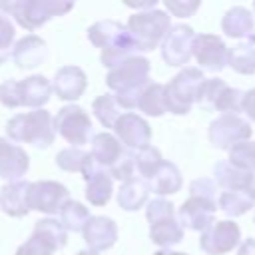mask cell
<instances>
[{
    "instance_id": "cell-1",
    "label": "cell",
    "mask_w": 255,
    "mask_h": 255,
    "mask_svg": "<svg viewBox=\"0 0 255 255\" xmlns=\"http://www.w3.org/2000/svg\"><path fill=\"white\" fill-rule=\"evenodd\" d=\"M106 84L116 96L122 110H135L139 106L141 94L151 84L149 82V60L143 56H133L122 66L114 68L106 76Z\"/></svg>"
},
{
    "instance_id": "cell-2",
    "label": "cell",
    "mask_w": 255,
    "mask_h": 255,
    "mask_svg": "<svg viewBox=\"0 0 255 255\" xmlns=\"http://www.w3.org/2000/svg\"><path fill=\"white\" fill-rule=\"evenodd\" d=\"M6 135L12 141H26L40 149L50 147L56 135L54 118L46 110H32L28 114H16L6 124Z\"/></svg>"
},
{
    "instance_id": "cell-3",
    "label": "cell",
    "mask_w": 255,
    "mask_h": 255,
    "mask_svg": "<svg viewBox=\"0 0 255 255\" xmlns=\"http://www.w3.org/2000/svg\"><path fill=\"white\" fill-rule=\"evenodd\" d=\"M128 30L139 52H151L159 46V42L163 44L167 32L171 30V20L167 12L157 8L135 12L128 20Z\"/></svg>"
},
{
    "instance_id": "cell-4",
    "label": "cell",
    "mask_w": 255,
    "mask_h": 255,
    "mask_svg": "<svg viewBox=\"0 0 255 255\" xmlns=\"http://www.w3.org/2000/svg\"><path fill=\"white\" fill-rule=\"evenodd\" d=\"M207 78L199 68H183L165 86V106L167 112L175 116H185L193 104H197L199 90Z\"/></svg>"
},
{
    "instance_id": "cell-5",
    "label": "cell",
    "mask_w": 255,
    "mask_h": 255,
    "mask_svg": "<svg viewBox=\"0 0 255 255\" xmlns=\"http://www.w3.org/2000/svg\"><path fill=\"white\" fill-rule=\"evenodd\" d=\"M74 6L64 2H34V0H12V2H0V14L6 12L8 16H14L16 22L26 30H36L42 24H46L54 16H62L70 12Z\"/></svg>"
},
{
    "instance_id": "cell-6",
    "label": "cell",
    "mask_w": 255,
    "mask_h": 255,
    "mask_svg": "<svg viewBox=\"0 0 255 255\" xmlns=\"http://www.w3.org/2000/svg\"><path fill=\"white\" fill-rule=\"evenodd\" d=\"M253 129L245 118L239 114H221L209 124L207 135L213 147L217 149H231L241 141H249Z\"/></svg>"
},
{
    "instance_id": "cell-7",
    "label": "cell",
    "mask_w": 255,
    "mask_h": 255,
    "mask_svg": "<svg viewBox=\"0 0 255 255\" xmlns=\"http://www.w3.org/2000/svg\"><path fill=\"white\" fill-rule=\"evenodd\" d=\"M243 98L245 92L227 86L219 78H207L199 90L197 104L205 108H213L221 114H237L243 112Z\"/></svg>"
},
{
    "instance_id": "cell-8",
    "label": "cell",
    "mask_w": 255,
    "mask_h": 255,
    "mask_svg": "<svg viewBox=\"0 0 255 255\" xmlns=\"http://www.w3.org/2000/svg\"><path fill=\"white\" fill-rule=\"evenodd\" d=\"M56 131L72 143V147H82L92 137V120L80 106H66L54 118Z\"/></svg>"
},
{
    "instance_id": "cell-9",
    "label": "cell",
    "mask_w": 255,
    "mask_h": 255,
    "mask_svg": "<svg viewBox=\"0 0 255 255\" xmlns=\"http://www.w3.org/2000/svg\"><path fill=\"white\" fill-rule=\"evenodd\" d=\"M195 32L191 26L175 24L167 32L163 44H161V58L167 66H183L193 56V44H195Z\"/></svg>"
},
{
    "instance_id": "cell-10",
    "label": "cell",
    "mask_w": 255,
    "mask_h": 255,
    "mask_svg": "<svg viewBox=\"0 0 255 255\" xmlns=\"http://www.w3.org/2000/svg\"><path fill=\"white\" fill-rule=\"evenodd\" d=\"M241 241V229L235 221L223 219L215 221L209 229H205L199 237V247L207 255H225L235 249Z\"/></svg>"
},
{
    "instance_id": "cell-11",
    "label": "cell",
    "mask_w": 255,
    "mask_h": 255,
    "mask_svg": "<svg viewBox=\"0 0 255 255\" xmlns=\"http://www.w3.org/2000/svg\"><path fill=\"white\" fill-rule=\"evenodd\" d=\"M70 201V191L58 181H36L28 193L30 209H36L46 215L60 213L62 207Z\"/></svg>"
},
{
    "instance_id": "cell-12",
    "label": "cell",
    "mask_w": 255,
    "mask_h": 255,
    "mask_svg": "<svg viewBox=\"0 0 255 255\" xmlns=\"http://www.w3.org/2000/svg\"><path fill=\"white\" fill-rule=\"evenodd\" d=\"M114 133L116 137L124 143L126 149L129 151H139L143 147L149 145V139H151V128L149 124L133 114V112H126L114 126Z\"/></svg>"
},
{
    "instance_id": "cell-13",
    "label": "cell",
    "mask_w": 255,
    "mask_h": 255,
    "mask_svg": "<svg viewBox=\"0 0 255 255\" xmlns=\"http://www.w3.org/2000/svg\"><path fill=\"white\" fill-rule=\"evenodd\" d=\"M229 48L223 38L215 34H197L193 44V58L207 72H221L227 66Z\"/></svg>"
},
{
    "instance_id": "cell-14",
    "label": "cell",
    "mask_w": 255,
    "mask_h": 255,
    "mask_svg": "<svg viewBox=\"0 0 255 255\" xmlns=\"http://www.w3.org/2000/svg\"><path fill=\"white\" fill-rule=\"evenodd\" d=\"M215 201L201 199V197H189L183 201V205L177 211V221L181 227L191 231H205L215 223Z\"/></svg>"
},
{
    "instance_id": "cell-15",
    "label": "cell",
    "mask_w": 255,
    "mask_h": 255,
    "mask_svg": "<svg viewBox=\"0 0 255 255\" xmlns=\"http://www.w3.org/2000/svg\"><path fill=\"white\" fill-rule=\"evenodd\" d=\"M88 40L102 52L118 48V46L135 44L128 26H124L122 22H116V20H102V22L92 24L88 30Z\"/></svg>"
},
{
    "instance_id": "cell-16",
    "label": "cell",
    "mask_w": 255,
    "mask_h": 255,
    "mask_svg": "<svg viewBox=\"0 0 255 255\" xmlns=\"http://www.w3.org/2000/svg\"><path fill=\"white\" fill-rule=\"evenodd\" d=\"M48 56V46L40 36H24L14 44L12 60L20 70H32L44 64Z\"/></svg>"
},
{
    "instance_id": "cell-17",
    "label": "cell",
    "mask_w": 255,
    "mask_h": 255,
    "mask_svg": "<svg viewBox=\"0 0 255 255\" xmlns=\"http://www.w3.org/2000/svg\"><path fill=\"white\" fill-rule=\"evenodd\" d=\"M221 30L229 38L255 44V18L245 6L229 8L221 20Z\"/></svg>"
},
{
    "instance_id": "cell-18",
    "label": "cell",
    "mask_w": 255,
    "mask_h": 255,
    "mask_svg": "<svg viewBox=\"0 0 255 255\" xmlns=\"http://www.w3.org/2000/svg\"><path fill=\"white\" fill-rule=\"evenodd\" d=\"M30 159L28 153L20 147L10 143L8 139L0 137V177L12 181H20V177L28 171Z\"/></svg>"
},
{
    "instance_id": "cell-19",
    "label": "cell",
    "mask_w": 255,
    "mask_h": 255,
    "mask_svg": "<svg viewBox=\"0 0 255 255\" xmlns=\"http://www.w3.org/2000/svg\"><path fill=\"white\" fill-rule=\"evenodd\" d=\"M52 86H54V92L60 100L74 102L86 92L88 78H86L84 70H80L78 66H64L56 72Z\"/></svg>"
},
{
    "instance_id": "cell-20",
    "label": "cell",
    "mask_w": 255,
    "mask_h": 255,
    "mask_svg": "<svg viewBox=\"0 0 255 255\" xmlns=\"http://www.w3.org/2000/svg\"><path fill=\"white\" fill-rule=\"evenodd\" d=\"M82 235H84V241L88 243V247L92 251L100 253V251L110 249L116 243V239H118V225L110 217L98 215V217H92L88 221V225L84 227Z\"/></svg>"
},
{
    "instance_id": "cell-21",
    "label": "cell",
    "mask_w": 255,
    "mask_h": 255,
    "mask_svg": "<svg viewBox=\"0 0 255 255\" xmlns=\"http://www.w3.org/2000/svg\"><path fill=\"white\" fill-rule=\"evenodd\" d=\"M30 187H32V183H28L24 179L6 183L0 189V207H2V211L10 217H24L30 211V205H28Z\"/></svg>"
},
{
    "instance_id": "cell-22",
    "label": "cell",
    "mask_w": 255,
    "mask_h": 255,
    "mask_svg": "<svg viewBox=\"0 0 255 255\" xmlns=\"http://www.w3.org/2000/svg\"><path fill=\"white\" fill-rule=\"evenodd\" d=\"M213 177L219 187L225 191H247L253 179V173L237 169L235 165L229 163V159H221L213 165Z\"/></svg>"
},
{
    "instance_id": "cell-23",
    "label": "cell",
    "mask_w": 255,
    "mask_h": 255,
    "mask_svg": "<svg viewBox=\"0 0 255 255\" xmlns=\"http://www.w3.org/2000/svg\"><path fill=\"white\" fill-rule=\"evenodd\" d=\"M124 151H126V147H124V143L116 137V135H112V133H108V131H104V133H96L94 137H92V157L96 159V161H100L104 167H112L122 155H124Z\"/></svg>"
},
{
    "instance_id": "cell-24",
    "label": "cell",
    "mask_w": 255,
    "mask_h": 255,
    "mask_svg": "<svg viewBox=\"0 0 255 255\" xmlns=\"http://www.w3.org/2000/svg\"><path fill=\"white\" fill-rule=\"evenodd\" d=\"M20 84H22V102L26 108L42 110V106L52 98L54 86L48 82V78H44L40 74L28 76Z\"/></svg>"
},
{
    "instance_id": "cell-25",
    "label": "cell",
    "mask_w": 255,
    "mask_h": 255,
    "mask_svg": "<svg viewBox=\"0 0 255 255\" xmlns=\"http://www.w3.org/2000/svg\"><path fill=\"white\" fill-rule=\"evenodd\" d=\"M149 183V189L157 195V197H163V195H173L181 189V171L177 169L175 163L171 161H163L161 167L155 171V175L147 181Z\"/></svg>"
},
{
    "instance_id": "cell-26",
    "label": "cell",
    "mask_w": 255,
    "mask_h": 255,
    "mask_svg": "<svg viewBox=\"0 0 255 255\" xmlns=\"http://www.w3.org/2000/svg\"><path fill=\"white\" fill-rule=\"evenodd\" d=\"M149 191H151L149 183L145 179H141V177H135L131 181L122 183V187L118 191V203L126 211H137L147 201Z\"/></svg>"
},
{
    "instance_id": "cell-27",
    "label": "cell",
    "mask_w": 255,
    "mask_h": 255,
    "mask_svg": "<svg viewBox=\"0 0 255 255\" xmlns=\"http://www.w3.org/2000/svg\"><path fill=\"white\" fill-rule=\"evenodd\" d=\"M227 66H231L237 74H243V76L255 74V44L239 42L237 46L229 48Z\"/></svg>"
},
{
    "instance_id": "cell-28",
    "label": "cell",
    "mask_w": 255,
    "mask_h": 255,
    "mask_svg": "<svg viewBox=\"0 0 255 255\" xmlns=\"http://www.w3.org/2000/svg\"><path fill=\"white\" fill-rule=\"evenodd\" d=\"M217 207L229 217H239L255 207V199L247 191H223L217 199Z\"/></svg>"
},
{
    "instance_id": "cell-29",
    "label": "cell",
    "mask_w": 255,
    "mask_h": 255,
    "mask_svg": "<svg viewBox=\"0 0 255 255\" xmlns=\"http://www.w3.org/2000/svg\"><path fill=\"white\" fill-rule=\"evenodd\" d=\"M149 237L155 245L167 249L179 241H183V227L181 223L173 217V219H167V221H161V223H155V225H149Z\"/></svg>"
},
{
    "instance_id": "cell-30",
    "label": "cell",
    "mask_w": 255,
    "mask_h": 255,
    "mask_svg": "<svg viewBox=\"0 0 255 255\" xmlns=\"http://www.w3.org/2000/svg\"><path fill=\"white\" fill-rule=\"evenodd\" d=\"M137 110H141L145 116H151V118L163 116L167 112V106H165V86H161L157 82H151L145 88V92L141 94Z\"/></svg>"
},
{
    "instance_id": "cell-31",
    "label": "cell",
    "mask_w": 255,
    "mask_h": 255,
    "mask_svg": "<svg viewBox=\"0 0 255 255\" xmlns=\"http://www.w3.org/2000/svg\"><path fill=\"white\" fill-rule=\"evenodd\" d=\"M92 110L96 114V118L100 120V124L104 128H112L116 126V122L124 116L122 114V106L118 104L114 94H102L92 102Z\"/></svg>"
},
{
    "instance_id": "cell-32",
    "label": "cell",
    "mask_w": 255,
    "mask_h": 255,
    "mask_svg": "<svg viewBox=\"0 0 255 255\" xmlns=\"http://www.w3.org/2000/svg\"><path fill=\"white\" fill-rule=\"evenodd\" d=\"M34 235H38V237H42L44 241H48L56 251L62 249V247L68 243L66 227H64L58 219H54V217H44V219L36 221Z\"/></svg>"
},
{
    "instance_id": "cell-33",
    "label": "cell",
    "mask_w": 255,
    "mask_h": 255,
    "mask_svg": "<svg viewBox=\"0 0 255 255\" xmlns=\"http://www.w3.org/2000/svg\"><path fill=\"white\" fill-rule=\"evenodd\" d=\"M90 219L92 217H90L88 207L74 199H70L60 211V223L66 227V231H84Z\"/></svg>"
},
{
    "instance_id": "cell-34",
    "label": "cell",
    "mask_w": 255,
    "mask_h": 255,
    "mask_svg": "<svg viewBox=\"0 0 255 255\" xmlns=\"http://www.w3.org/2000/svg\"><path fill=\"white\" fill-rule=\"evenodd\" d=\"M112 193H114V179L110 173H102L86 183V199L96 207L106 205L112 199Z\"/></svg>"
},
{
    "instance_id": "cell-35",
    "label": "cell",
    "mask_w": 255,
    "mask_h": 255,
    "mask_svg": "<svg viewBox=\"0 0 255 255\" xmlns=\"http://www.w3.org/2000/svg\"><path fill=\"white\" fill-rule=\"evenodd\" d=\"M163 161H165V159L161 157L159 149H157V147H153V145H147V147H143V149L135 151L137 173H139V177H141V179H145V181H149V179L155 175V171L161 167V163H163Z\"/></svg>"
},
{
    "instance_id": "cell-36",
    "label": "cell",
    "mask_w": 255,
    "mask_h": 255,
    "mask_svg": "<svg viewBox=\"0 0 255 255\" xmlns=\"http://www.w3.org/2000/svg\"><path fill=\"white\" fill-rule=\"evenodd\" d=\"M90 157H92V153H88L84 147H66L56 155V163L64 171H80L82 173Z\"/></svg>"
},
{
    "instance_id": "cell-37",
    "label": "cell",
    "mask_w": 255,
    "mask_h": 255,
    "mask_svg": "<svg viewBox=\"0 0 255 255\" xmlns=\"http://www.w3.org/2000/svg\"><path fill=\"white\" fill-rule=\"evenodd\" d=\"M229 163L237 169L255 173V141H241L229 149Z\"/></svg>"
},
{
    "instance_id": "cell-38",
    "label": "cell",
    "mask_w": 255,
    "mask_h": 255,
    "mask_svg": "<svg viewBox=\"0 0 255 255\" xmlns=\"http://www.w3.org/2000/svg\"><path fill=\"white\" fill-rule=\"evenodd\" d=\"M110 175H112V179H120L122 183L139 177V173H137V163H135V151L126 149L124 155L110 167Z\"/></svg>"
},
{
    "instance_id": "cell-39",
    "label": "cell",
    "mask_w": 255,
    "mask_h": 255,
    "mask_svg": "<svg viewBox=\"0 0 255 255\" xmlns=\"http://www.w3.org/2000/svg\"><path fill=\"white\" fill-rule=\"evenodd\" d=\"M145 217L149 221V225H155V223H161V221H167V219H173L175 217V205L163 197H155L147 203L145 207Z\"/></svg>"
},
{
    "instance_id": "cell-40",
    "label": "cell",
    "mask_w": 255,
    "mask_h": 255,
    "mask_svg": "<svg viewBox=\"0 0 255 255\" xmlns=\"http://www.w3.org/2000/svg\"><path fill=\"white\" fill-rule=\"evenodd\" d=\"M14 24L10 22V18L6 14H0V66L8 62V58H12V50H14Z\"/></svg>"
},
{
    "instance_id": "cell-41",
    "label": "cell",
    "mask_w": 255,
    "mask_h": 255,
    "mask_svg": "<svg viewBox=\"0 0 255 255\" xmlns=\"http://www.w3.org/2000/svg\"><path fill=\"white\" fill-rule=\"evenodd\" d=\"M0 102L6 108H20L24 106L22 102V84L16 80H6L0 86Z\"/></svg>"
},
{
    "instance_id": "cell-42",
    "label": "cell",
    "mask_w": 255,
    "mask_h": 255,
    "mask_svg": "<svg viewBox=\"0 0 255 255\" xmlns=\"http://www.w3.org/2000/svg\"><path fill=\"white\" fill-rule=\"evenodd\" d=\"M54 253H56V249L48 241H44L42 237H38L34 233L30 235L28 241H24L16 249V255H54Z\"/></svg>"
},
{
    "instance_id": "cell-43",
    "label": "cell",
    "mask_w": 255,
    "mask_h": 255,
    "mask_svg": "<svg viewBox=\"0 0 255 255\" xmlns=\"http://www.w3.org/2000/svg\"><path fill=\"white\" fill-rule=\"evenodd\" d=\"M189 197H201L215 201V181L209 177H199L189 183Z\"/></svg>"
},
{
    "instance_id": "cell-44",
    "label": "cell",
    "mask_w": 255,
    "mask_h": 255,
    "mask_svg": "<svg viewBox=\"0 0 255 255\" xmlns=\"http://www.w3.org/2000/svg\"><path fill=\"white\" fill-rule=\"evenodd\" d=\"M163 6L167 8V12H171L173 16H179V18H187L191 16L197 8H199V2H185V0H165Z\"/></svg>"
},
{
    "instance_id": "cell-45",
    "label": "cell",
    "mask_w": 255,
    "mask_h": 255,
    "mask_svg": "<svg viewBox=\"0 0 255 255\" xmlns=\"http://www.w3.org/2000/svg\"><path fill=\"white\" fill-rule=\"evenodd\" d=\"M243 112L247 114V118L251 122H255V88L245 92V98H243Z\"/></svg>"
},
{
    "instance_id": "cell-46",
    "label": "cell",
    "mask_w": 255,
    "mask_h": 255,
    "mask_svg": "<svg viewBox=\"0 0 255 255\" xmlns=\"http://www.w3.org/2000/svg\"><path fill=\"white\" fill-rule=\"evenodd\" d=\"M237 255H255V237H247V239L239 245Z\"/></svg>"
},
{
    "instance_id": "cell-47",
    "label": "cell",
    "mask_w": 255,
    "mask_h": 255,
    "mask_svg": "<svg viewBox=\"0 0 255 255\" xmlns=\"http://www.w3.org/2000/svg\"><path fill=\"white\" fill-rule=\"evenodd\" d=\"M153 255H187V253H181V251H171V249H159V251H155Z\"/></svg>"
},
{
    "instance_id": "cell-48",
    "label": "cell",
    "mask_w": 255,
    "mask_h": 255,
    "mask_svg": "<svg viewBox=\"0 0 255 255\" xmlns=\"http://www.w3.org/2000/svg\"><path fill=\"white\" fill-rule=\"evenodd\" d=\"M247 193L255 199V173H253V179H251V185H249V189H247Z\"/></svg>"
},
{
    "instance_id": "cell-49",
    "label": "cell",
    "mask_w": 255,
    "mask_h": 255,
    "mask_svg": "<svg viewBox=\"0 0 255 255\" xmlns=\"http://www.w3.org/2000/svg\"><path fill=\"white\" fill-rule=\"evenodd\" d=\"M76 255H100L98 251H92V249H82V251H78Z\"/></svg>"
},
{
    "instance_id": "cell-50",
    "label": "cell",
    "mask_w": 255,
    "mask_h": 255,
    "mask_svg": "<svg viewBox=\"0 0 255 255\" xmlns=\"http://www.w3.org/2000/svg\"><path fill=\"white\" fill-rule=\"evenodd\" d=\"M253 12H255V4H253Z\"/></svg>"
}]
</instances>
